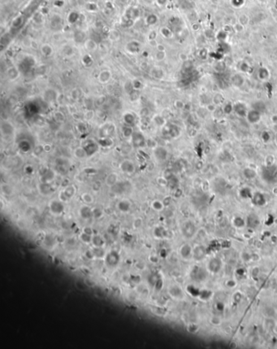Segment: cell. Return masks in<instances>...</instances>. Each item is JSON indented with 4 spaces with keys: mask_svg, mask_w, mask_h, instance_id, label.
<instances>
[{
    "mask_svg": "<svg viewBox=\"0 0 277 349\" xmlns=\"http://www.w3.org/2000/svg\"><path fill=\"white\" fill-rule=\"evenodd\" d=\"M83 232L84 233H85V234H90V235H94L93 234V230L92 229L90 228V227H85V228H84V230H83Z\"/></svg>",
    "mask_w": 277,
    "mask_h": 349,
    "instance_id": "obj_50",
    "label": "cell"
},
{
    "mask_svg": "<svg viewBox=\"0 0 277 349\" xmlns=\"http://www.w3.org/2000/svg\"><path fill=\"white\" fill-rule=\"evenodd\" d=\"M271 120L274 122L275 124H277V115H273L271 116Z\"/></svg>",
    "mask_w": 277,
    "mask_h": 349,
    "instance_id": "obj_53",
    "label": "cell"
},
{
    "mask_svg": "<svg viewBox=\"0 0 277 349\" xmlns=\"http://www.w3.org/2000/svg\"><path fill=\"white\" fill-rule=\"evenodd\" d=\"M79 213L83 219H90L93 216L92 208H90L88 205H84L80 208Z\"/></svg>",
    "mask_w": 277,
    "mask_h": 349,
    "instance_id": "obj_11",
    "label": "cell"
},
{
    "mask_svg": "<svg viewBox=\"0 0 277 349\" xmlns=\"http://www.w3.org/2000/svg\"><path fill=\"white\" fill-rule=\"evenodd\" d=\"M117 208L122 213H128L130 210V208H131V204H130L129 201H128L126 199L121 200V201H120L118 203Z\"/></svg>",
    "mask_w": 277,
    "mask_h": 349,
    "instance_id": "obj_16",
    "label": "cell"
},
{
    "mask_svg": "<svg viewBox=\"0 0 277 349\" xmlns=\"http://www.w3.org/2000/svg\"><path fill=\"white\" fill-rule=\"evenodd\" d=\"M92 244L94 248H102L104 245V240L99 235H93L92 237Z\"/></svg>",
    "mask_w": 277,
    "mask_h": 349,
    "instance_id": "obj_19",
    "label": "cell"
},
{
    "mask_svg": "<svg viewBox=\"0 0 277 349\" xmlns=\"http://www.w3.org/2000/svg\"><path fill=\"white\" fill-rule=\"evenodd\" d=\"M55 177V173L51 170H47L42 175L41 181L44 183H50Z\"/></svg>",
    "mask_w": 277,
    "mask_h": 349,
    "instance_id": "obj_17",
    "label": "cell"
},
{
    "mask_svg": "<svg viewBox=\"0 0 277 349\" xmlns=\"http://www.w3.org/2000/svg\"><path fill=\"white\" fill-rule=\"evenodd\" d=\"M156 48H157V50L159 51H164L165 50L164 46H163V45H161V44H158L157 46H156Z\"/></svg>",
    "mask_w": 277,
    "mask_h": 349,
    "instance_id": "obj_51",
    "label": "cell"
},
{
    "mask_svg": "<svg viewBox=\"0 0 277 349\" xmlns=\"http://www.w3.org/2000/svg\"><path fill=\"white\" fill-rule=\"evenodd\" d=\"M275 143H276V145H277V133L276 137H275Z\"/></svg>",
    "mask_w": 277,
    "mask_h": 349,
    "instance_id": "obj_55",
    "label": "cell"
},
{
    "mask_svg": "<svg viewBox=\"0 0 277 349\" xmlns=\"http://www.w3.org/2000/svg\"><path fill=\"white\" fill-rule=\"evenodd\" d=\"M154 122H155V124L157 125L163 126L165 124V120L161 116H156L155 117H154Z\"/></svg>",
    "mask_w": 277,
    "mask_h": 349,
    "instance_id": "obj_39",
    "label": "cell"
},
{
    "mask_svg": "<svg viewBox=\"0 0 277 349\" xmlns=\"http://www.w3.org/2000/svg\"><path fill=\"white\" fill-rule=\"evenodd\" d=\"M85 257L88 258V259H93L94 257V252H93V250H88V251H85Z\"/></svg>",
    "mask_w": 277,
    "mask_h": 349,
    "instance_id": "obj_46",
    "label": "cell"
},
{
    "mask_svg": "<svg viewBox=\"0 0 277 349\" xmlns=\"http://www.w3.org/2000/svg\"><path fill=\"white\" fill-rule=\"evenodd\" d=\"M104 261L107 267L115 268L120 262V255L116 251H110L104 257Z\"/></svg>",
    "mask_w": 277,
    "mask_h": 349,
    "instance_id": "obj_1",
    "label": "cell"
},
{
    "mask_svg": "<svg viewBox=\"0 0 277 349\" xmlns=\"http://www.w3.org/2000/svg\"><path fill=\"white\" fill-rule=\"evenodd\" d=\"M152 207H153V208L154 210L161 211L163 209V208H164V204H163V203L161 202V201L156 200V201H154L153 204H152Z\"/></svg>",
    "mask_w": 277,
    "mask_h": 349,
    "instance_id": "obj_36",
    "label": "cell"
},
{
    "mask_svg": "<svg viewBox=\"0 0 277 349\" xmlns=\"http://www.w3.org/2000/svg\"><path fill=\"white\" fill-rule=\"evenodd\" d=\"M232 110V106L231 104H227L224 106V113H226V114H229V113H231Z\"/></svg>",
    "mask_w": 277,
    "mask_h": 349,
    "instance_id": "obj_42",
    "label": "cell"
},
{
    "mask_svg": "<svg viewBox=\"0 0 277 349\" xmlns=\"http://www.w3.org/2000/svg\"><path fill=\"white\" fill-rule=\"evenodd\" d=\"M76 193V189L74 186H68L63 191L59 194V200L62 202H67L68 199L73 197Z\"/></svg>",
    "mask_w": 277,
    "mask_h": 349,
    "instance_id": "obj_2",
    "label": "cell"
},
{
    "mask_svg": "<svg viewBox=\"0 0 277 349\" xmlns=\"http://www.w3.org/2000/svg\"><path fill=\"white\" fill-rule=\"evenodd\" d=\"M206 109H207L209 112H212V113H213V112H215V110L217 109L216 105L215 104H208V105H206Z\"/></svg>",
    "mask_w": 277,
    "mask_h": 349,
    "instance_id": "obj_43",
    "label": "cell"
},
{
    "mask_svg": "<svg viewBox=\"0 0 277 349\" xmlns=\"http://www.w3.org/2000/svg\"><path fill=\"white\" fill-rule=\"evenodd\" d=\"M81 199L83 200V202L86 204H90L94 202V198L93 196L89 193H85L81 195Z\"/></svg>",
    "mask_w": 277,
    "mask_h": 349,
    "instance_id": "obj_29",
    "label": "cell"
},
{
    "mask_svg": "<svg viewBox=\"0 0 277 349\" xmlns=\"http://www.w3.org/2000/svg\"><path fill=\"white\" fill-rule=\"evenodd\" d=\"M236 285H237V283L234 280H228V283H227V286L229 288H233L234 286H236Z\"/></svg>",
    "mask_w": 277,
    "mask_h": 349,
    "instance_id": "obj_47",
    "label": "cell"
},
{
    "mask_svg": "<svg viewBox=\"0 0 277 349\" xmlns=\"http://www.w3.org/2000/svg\"><path fill=\"white\" fill-rule=\"evenodd\" d=\"M189 327L192 328L191 330H189L190 332H192V333H196V332L198 331V330H199V327L197 326V325H194V324H190Z\"/></svg>",
    "mask_w": 277,
    "mask_h": 349,
    "instance_id": "obj_44",
    "label": "cell"
},
{
    "mask_svg": "<svg viewBox=\"0 0 277 349\" xmlns=\"http://www.w3.org/2000/svg\"><path fill=\"white\" fill-rule=\"evenodd\" d=\"M120 169L122 172L126 173H132L135 170V166L133 165V163L132 161H130L128 160H126L121 163L120 165Z\"/></svg>",
    "mask_w": 277,
    "mask_h": 349,
    "instance_id": "obj_10",
    "label": "cell"
},
{
    "mask_svg": "<svg viewBox=\"0 0 277 349\" xmlns=\"http://www.w3.org/2000/svg\"><path fill=\"white\" fill-rule=\"evenodd\" d=\"M55 243H56V239L51 234H47L45 236L43 239V244L46 248L48 249H51L55 247Z\"/></svg>",
    "mask_w": 277,
    "mask_h": 349,
    "instance_id": "obj_13",
    "label": "cell"
},
{
    "mask_svg": "<svg viewBox=\"0 0 277 349\" xmlns=\"http://www.w3.org/2000/svg\"><path fill=\"white\" fill-rule=\"evenodd\" d=\"M243 174L245 178L247 179H254L256 177V172L254 169L251 168H246L243 171Z\"/></svg>",
    "mask_w": 277,
    "mask_h": 349,
    "instance_id": "obj_23",
    "label": "cell"
},
{
    "mask_svg": "<svg viewBox=\"0 0 277 349\" xmlns=\"http://www.w3.org/2000/svg\"><path fill=\"white\" fill-rule=\"evenodd\" d=\"M180 255L185 260L190 259L193 257V248L188 243L183 244L180 248Z\"/></svg>",
    "mask_w": 277,
    "mask_h": 349,
    "instance_id": "obj_7",
    "label": "cell"
},
{
    "mask_svg": "<svg viewBox=\"0 0 277 349\" xmlns=\"http://www.w3.org/2000/svg\"><path fill=\"white\" fill-rule=\"evenodd\" d=\"M175 106H176L177 108H182V107H184L185 104H184V103L182 101L177 100V101H176V103H175Z\"/></svg>",
    "mask_w": 277,
    "mask_h": 349,
    "instance_id": "obj_49",
    "label": "cell"
},
{
    "mask_svg": "<svg viewBox=\"0 0 277 349\" xmlns=\"http://www.w3.org/2000/svg\"><path fill=\"white\" fill-rule=\"evenodd\" d=\"M122 133H123V136H124V138H126V139H128V138H132V136H133V129L129 126L124 127V129H123V132H122Z\"/></svg>",
    "mask_w": 277,
    "mask_h": 349,
    "instance_id": "obj_30",
    "label": "cell"
},
{
    "mask_svg": "<svg viewBox=\"0 0 277 349\" xmlns=\"http://www.w3.org/2000/svg\"><path fill=\"white\" fill-rule=\"evenodd\" d=\"M85 46L89 51H94L97 48V43L93 39H88L85 42Z\"/></svg>",
    "mask_w": 277,
    "mask_h": 349,
    "instance_id": "obj_26",
    "label": "cell"
},
{
    "mask_svg": "<svg viewBox=\"0 0 277 349\" xmlns=\"http://www.w3.org/2000/svg\"><path fill=\"white\" fill-rule=\"evenodd\" d=\"M224 100V98H223V96L221 95H219V94H218V95H216L215 97H214L213 98V102L214 104H215V105H217V104H219L222 103V101Z\"/></svg>",
    "mask_w": 277,
    "mask_h": 349,
    "instance_id": "obj_40",
    "label": "cell"
},
{
    "mask_svg": "<svg viewBox=\"0 0 277 349\" xmlns=\"http://www.w3.org/2000/svg\"><path fill=\"white\" fill-rule=\"evenodd\" d=\"M274 330H275V331H276V333H277V324H276V326H275Z\"/></svg>",
    "mask_w": 277,
    "mask_h": 349,
    "instance_id": "obj_56",
    "label": "cell"
},
{
    "mask_svg": "<svg viewBox=\"0 0 277 349\" xmlns=\"http://www.w3.org/2000/svg\"><path fill=\"white\" fill-rule=\"evenodd\" d=\"M168 293L172 297L173 299H176V300H182L185 297L184 292L178 286H172L170 288L168 289Z\"/></svg>",
    "mask_w": 277,
    "mask_h": 349,
    "instance_id": "obj_8",
    "label": "cell"
},
{
    "mask_svg": "<svg viewBox=\"0 0 277 349\" xmlns=\"http://www.w3.org/2000/svg\"><path fill=\"white\" fill-rule=\"evenodd\" d=\"M276 325V322L275 321L274 318L267 317L265 321H264V326H263L265 327L266 330H274Z\"/></svg>",
    "mask_w": 277,
    "mask_h": 349,
    "instance_id": "obj_22",
    "label": "cell"
},
{
    "mask_svg": "<svg viewBox=\"0 0 277 349\" xmlns=\"http://www.w3.org/2000/svg\"><path fill=\"white\" fill-rule=\"evenodd\" d=\"M92 211H93V217H94V218H100V217L102 216V214H103L102 211L100 208H93Z\"/></svg>",
    "mask_w": 277,
    "mask_h": 349,
    "instance_id": "obj_38",
    "label": "cell"
},
{
    "mask_svg": "<svg viewBox=\"0 0 277 349\" xmlns=\"http://www.w3.org/2000/svg\"><path fill=\"white\" fill-rule=\"evenodd\" d=\"M262 138H263V140L265 142H267L269 141V139H270V135H269V133L267 132V131H265V132H263V133H262Z\"/></svg>",
    "mask_w": 277,
    "mask_h": 349,
    "instance_id": "obj_45",
    "label": "cell"
},
{
    "mask_svg": "<svg viewBox=\"0 0 277 349\" xmlns=\"http://www.w3.org/2000/svg\"><path fill=\"white\" fill-rule=\"evenodd\" d=\"M157 20H158V17H157L156 16H154V15L153 14H150V16H148L147 17H146V22L148 25H154V24H155L156 22H157Z\"/></svg>",
    "mask_w": 277,
    "mask_h": 349,
    "instance_id": "obj_37",
    "label": "cell"
},
{
    "mask_svg": "<svg viewBox=\"0 0 277 349\" xmlns=\"http://www.w3.org/2000/svg\"><path fill=\"white\" fill-rule=\"evenodd\" d=\"M41 51L44 56L48 57L53 54V48L51 47V46H50L49 44H43L41 46Z\"/></svg>",
    "mask_w": 277,
    "mask_h": 349,
    "instance_id": "obj_20",
    "label": "cell"
},
{
    "mask_svg": "<svg viewBox=\"0 0 277 349\" xmlns=\"http://www.w3.org/2000/svg\"><path fill=\"white\" fill-rule=\"evenodd\" d=\"M117 182H118V175L115 173H110L106 178V184L111 187L116 184Z\"/></svg>",
    "mask_w": 277,
    "mask_h": 349,
    "instance_id": "obj_18",
    "label": "cell"
},
{
    "mask_svg": "<svg viewBox=\"0 0 277 349\" xmlns=\"http://www.w3.org/2000/svg\"><path fill=\"white\" fill-rule=\"evenodd\" d=\"M92 237H93L92 235L85 234V233L83 232V233L81 234V235H80V239H81L83 242H85V243H90L91 241H92Z\"/></svg>",
    "mask_w": 277,
    "mask_h": 349,
    "instance_id": "obj_32",
    "label": "cell"
},
{
    "mask_svg": "<svg viewBox=\"0 0 277 349\" xmlns=\"http://www.w3.org/2000/svg\"><path fill=\"white\" fill-rule=\"evenodd\" d=\"M134 120H135V118H134L133 114H131V113H126L124 116V121L127 125H132L133 123H134Z\"/></svg>",
    "mask_w": 277,
    "mask_h": 349,
    "instance_id": "obj_34",
    "label": "cell"
},
{
    "mask_svg": "<svg viewBox=\"0 0 277 349\" xmlns=\"http://www.w3.org/2000/svg\"><path fill=\"white\" fill-rule=\"evenodd\" d=\"M93 250V252H94V257H97V258H104L105 257V251H104L103 248H94V249H92Z\"/></svg>",
    "mask_w": 277,
    "mask_h": 349,
    "instance_id": "obj_28",
    "label": "cell"
},
{
    "mask_svg": "<svg viewBox=\"0 0 277 349\" xmlns=\"http://www.w3.org/2000/svg\"><path fill=\"white\" fill-rule=\"evenodd\" d=\"M206 257V249L202 245H197L193 248V258L196 261H202Z\"/></svg>",
    "mask_w": 277,
    "mask_h": 349,
    "instance_id": "obj_3",
    "label": "cell"
},
{
    "mask_svg": "<svg viewBox=\"0 0 277 349\" xmlns=\"http://www.w3.org/2000/svg\"><path fill=\"white\" fill-rule=\"evenodd\" d=\"M164 58H165V52L164 51H158V52L156 53V55H155L156 60L161 61V60H163Z\"/></svg>",
    "mask_w": 277,
    "mask_h": 349,
    "instance_id": "obj_41",
    "label": "cell"
},
{
    "mask_svg": "<svg viewBox=\"0 0 277 349\" xmlns=\"http://www.w3.org/2000/svg\"><path fill=\"white\" fill-rule=\"evenodd\" d=\"M253 109L257 110V111H258V112L261 113V112H263V111L265 110V104L261 101L256 102V103H254V105H253Z\"/></svg>",
    "mask_w": 277,
    "mask_h": 349,
    "instance_id": "obj_35",
    "label": "cell"
},
{
    "mask_svg": "<svg viewBox=\"0 0 277 349\" xmlns=\"http://www.w3.org/2000/svg\"><path fill=\"white\" fill-rule=\"evenodd\" d=\"M132 139H133V144L136 147H142L145 143L144 137L142 136V133H139V132L133 133V136H132Z\"/></svg>",
    "mask_w": 277,
    "mask_h": 349,
    "instance_id": "obj_12",
    "label": "cell"
},
{
    "mask_svg": "<svg viewBox=\"0 0 277 349\" xmlns=\"http://www.w3.org/2000/svg\"><path fill=\"white\" fill-rule=\"evenodd\" d=\"M182 233L184 234V236L188 238V239H190L196 233V227H195V225H193V223L186 222V223L184 224L183 227H182Z\"/></svg>",
    "mask_w": 277,
    "mask_h": 349,
    "instance_id": "obj_6",
    "label": "cell"
},
{
    "mask_svg": "<svg viewBox=\"0 0 277 349\" xmlns=\"http://www.w3.org/2000/svg\"><path fill=\"white\" fill-rule=\"evenodd\" d=\"M221 267H222V263L218 258L211 259L207 264L208 271L213 274L219 273L220 271V269H221Z\"/></svg>",
    "mask_w": 277,
    "mask_h": 349,
    "instance_id": "obj_4",
    "label": "cell"
},
{
    "mask_svg": "<svg viewBox=\"0 0 277 349\" xmlns=\"http://www.w3.org/2000/svg\"><path fill=\"white\" fill-rule=\"evenodd\" d=\"M40 191L41 193L43 194V195H49L52 192V189L50 187L49 183H44L42 182L40 184Z\"/></svg>",
    "mask_w": 277,
    "mask_h": 349,
    "instance_id": "obj_25",
    "label": "cell"
},
{
    "mask_svg": "<svg viewBox=\"0 0 277 349\" xmlns=\"http://www.w3.org/2000/svg\"><path fill=\"white\" fill-rule=\"evenodd\" d=\"M43 149L44 151H50V149H51V147H50V146L49 144H46L44 146Z\"/></svg>",
    "mask_w": 277,
    "mask_h": 349,
    "instance_id": "obj_52",
    "label": "cell"
},
{
    "mask_svg": "<svg viewBox=\"0 0 277 349\" xmlns=\"http://www.w3.org/2000/svg\"><path fill=\"white\" fill-rule=\"evenodd\" d=\"M50 210L54 215H60L64 210V206L61 200H53L50 204Z\"/></svg>",
    "mask_w": 277,
    "mask_h": 349,
    "instance_id": "obj_5",
    "label": "cell"
},
{
    "mask_svg": "<svg viewBox=\"0 0 277 349\" xmlns=\"http://www.w3.org/2000/svg\"><path fill=\"white\" fill-rule=\"evenodd\" d=\"M111 78V72L109 70H103L98 75V81L101 83H107Z\"/></svg>",
    "mask_w": 277,
    "mask_h": 349,
    "instance_id": "obj_15",
    "label": "cell"
},
{
    "mask_svg": "<svg viewBox=\"0 0 277 349\" xmlns=\"http://www.w3.org/2000/svg\"><path fill=\"white\" fill-rule=\"evenodd\" d=\"M154 156L159 160H164L168 156V151L163 147H156L154 150Z\"/></svg>",
    "mask_w": 277,
    "mask_h": 349,
    "instance_id": "obj_14",
    "label": "cell"
},
{
    "mask_svg": "<svg viewBox=\"0 0 277 349\" xmlns=\"http://www.w3.org/2000/svg\"><path fill=\"white\" fill-rule=\"evenodd\" d=\"M156 35H157V33H155V32H154V31H151V32H150V34H149V41L155 40Z\"/></svg>",
    "mask_w": 277,
    "mask_h": 349,
    "instance_id": "obj_48",
    "label": "cell"
},
{
    "mask_svg": "<svg viewBox=\"0 0 277 349\" xmlns=\"http://www.w3.org/2000/svg\"><path fill=\"white\" fill-rule=\"evenodd\" d=\"M210 322H211V324L212 326H218L221 325L222 321H221V318L219 317H218V316H212V317H211V319H210Z\"/></svg>",
    "mask_w": 277,
    "mask_h": 349,
    "instance_id": "obj_33",
    "label": "cell"
},
{
    "mask_svg": "<svg viewBox=\"0 0 277 349\" xmlns=\"http://www.w3.org/2000/svg\"><path fill=\"white\" fill-rule=\"evenodd\" d=\"M86 155L87 153L84 147H78L75 150V156L77 158H84Z\"/></svg>",
    "mask_w": 277,
    "mask_h": 349,
    "instance_id": "obj_31",
    "label": "cell"
},
{
    "mask_svg": "<svg viewBox=\"0 0 277 349\" xmlns=\"http://www.w3.org/2000/svg\"><path fill=\"white\" fill-rule=\"evenodd\" d=\"M275 130L276 131L277 133V124H275Z\"/></svg>",
    "mask_w": 277,
    "mask_h": 349,
    "instance_id": "obj_57",
    "label": "cell"
},
{
    "mask_svg": "<svg viewBox=\"0 0 277 349\" xmlns=\"http://www.w3.org/2000/svg\"><path fill=\"white\" fill-rule=\"evenodd\" d=\"M157 2H158L160 5H163V4H164V3L167 2V0H157Z\"/></svg>",
    "mask_w": 277,
    "mask_h": 349,
    "instance_id": "obj_54",
    "label": "cell"
},
{
    "mask_svg": "<svg viewBox=\"0 0 277 349\" xmlns=\"http://www.w3.org/2000/svg\"><path fill=\"white\" fill-rule=\"evenodd\" d=\"M246 117L249 123L250 124H256L261 119V113L255 109H252L249 111L246 114Z\"/></svg>",
    "mask_w": 277,
    "mask_h": 349,
    "instance_id": "obj_9",
    "label": "cell"
},
{
    "mask_svg": "<svg viewBox=\"0 0 277 349\" xmlns=\"http://www.w3.org/2000/svg\"><path fill=\"white\" fill-rule=\"evenodd\" d=\"M263 314H264L266 317L274 318L276 314V309L274 308H272V307H267L263 311Z\"/></svg>",
    "mask_w": 277,
    "mask_h": 349,
    "instance_id": "obj_24",
    "label": "cell"
},
{
    "mask_svg": "<svg viewBox=\"0 0 277 349\" xmlns=\"http://www.w3.org/2000/svg\"><path fill=\"white\" fill-rule=\"evenodd\" d=\"M7 76H8V78L11 80H15V79H16L18 78L19 72H18V70L16 68L12 67V68H10V69H7Z\"/></svg>",
    "mask_w": 277,
    "mask_h": 349,
    "instance_id": "obj_27",
    "label": "cell"
},
{
    "mask_svg": "<svg viewBox=\"0 0 277 349\" xmlns=\"http://www.w3.org/2000/svg\"><path fill=\"white\" fill-rule=\"evenodd\" d=\"M234 109L236 111V113H237V115L240 116H245L246 114H247L246 110H245V106L244 104H241V103L237 104V105L234 107Z\"/></svg>",
    "mask_w": 277,
    "mask_h": 349,
    "instance_id": "obj_21",
    "label": "cell"
}]
</instances>
